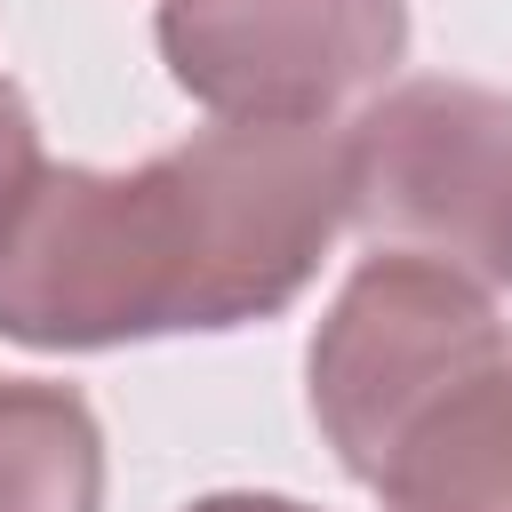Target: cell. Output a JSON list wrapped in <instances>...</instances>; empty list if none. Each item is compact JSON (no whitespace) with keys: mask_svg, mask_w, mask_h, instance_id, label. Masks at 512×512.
Instances as JSON below:
<instances>
[{"mask_svg":"<svg viewBox=\"0 0 512 512\" xmlns=\"http://www.w3.org/2000/svg\"><path fill=\"white\" fill-rule=\"evenodd\" d=\"M512 352L496 304L480 280H464L440 256H408V248H376L328 304L320 336H312V416L336 448V464L360 480L384 448V432L440 392L456 368Z\"/></svg>","mask_w":512,"mask_h":512,"instance_id":"277c9868","label":"cell"},{"mask_svg":"<svg viewBox=\"0 0 512 512\" xmlns=\"http://www.w3.org/2000/svg\"><path fill=\"white\" fill-rule=\"evenodd\" d=\"M384 512H512V352L424 392L360 472Z\"/></svg>","mask_w":512,"mask_h":512,"instance_id":"5b68a950","label":"cell"},{"mask_svg":"<svg viewBox=\"0 0 512 512\" xmlns=\"http://www.w3.org/2000/svg\"><path fill=\"white\" fill-rule=\"evenodd\" d=\"M192 512H312L296 496H256V488H224V496H200Z\"/></svg>","mask_w":512,"mask_h":512,"instance_id":"ba28073f","label":"cell"},{"mask_svg":"<svg viewBox=\"0 0 512 512\" xmlns=\"http://www.w3.org/2000/svg\"><path fill=\"white\" fill-rule=\"evenodd\" d=\"M344 192L376 248L440 256L480 288L512 280V96L480 80H400L344 136Z\"/></svg>","mask_w":512,"mask_h":512,"instance_id":"7a4b0ae2","label":"cell"},{"mask_svg":"<svg viewBox=\"0 0 512 512\" xmlns=\"http://www.w3.org/2000/svg\"><path fill=\"white\" fill-rule=\"evenodd\" d=\"M40 168H48V160H40V120H32L24 88L0 80V216H8V200H16Z\"/></svg>","mask_w":512,"mask_h":512,"instance_id":"52a82bcc","label":"cell"},{"mask_svg":"<svg viewBox=\"0 0 512 512\" xmlns=\"http://www.w3.org/2000/svg\"><path fill=\"white\" fill-rule=\"evenodd\" d=\"M160 56L216 120L328 128L408 56V0H160Z\"/></svg>","mask_w":512,"mask_h":512,"instance_id":"3957f363","label":"cell"},{"mask_svg":"<svg viewBox=\"0 0 512 512\" xmlns=\"http://www.w3.org/2000/svg\"><path fill=\"white\" fill-rule=\"evenodd\" d=\"M344 216L336 128L216 120L136 168H40L0 216V336L112 352L272 320Z\"/></svg>","mask_w":512,"mask_h":512,"instance_id":"6da1fadb","label":"cell"},{"mask_svg":"<svg viewBox=\"0 0 512 512\" xmlns=\"http://www.w3.org/2000/svg\"><path fill=\"white\" fill-rule=\"evenodd\" d=\"M0 512H104V424L72 384L0 376Z\"/></svg>","mask_w":512,"mask_h":512,"instance_id":"8992f818","label":"cell"}]
</instances>
